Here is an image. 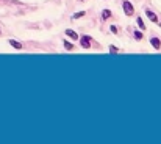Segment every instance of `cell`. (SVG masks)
<instances>
[{"label":"cell","instance_id":"1","mask_svg":"<svg viewBox=\"0 0 161 144\" xmlns=\"http://www.w3.org/2000/svg\"><path fill=\"white\" fill-rule=\"evenodd\" d=\"M122 9H124V13H125L127 16H133L135 14V8H133L132 2H128V0H124L122 2Z\"/></svg>","mask_w":161,"mask_h":144},{"label":"cell","instance_id":"2","mask_svg":"<svg viewBox=\"0 0 161 144\" xmlns=\"http://www.w3.org/2000/svg\"><path fill=\"white\" fill-rule=\"evenodd\" d=\"M146 16L153 22V24H158V16H156L153 11H150V9H146Z\"/></svg>","mask_w":161,"mask_h":144},{"label":"cell","instance_id":"3","mask_svg":"<svg viewBox=\"0 0 161 144\" xmlns=\"http://www.w3.org/2000/svg\"><path fill=\"white\" fill-rule=\"evenodd\" d=\"M150 44H152V47L155 49V50H160L161 49V41H160V38H150Z\"/></svg>","mask_w":161,"mask_h":144},{"label":"cell","instance_id":"4","mask_svg":"<svg viewBox=\"0 0 161 144\" xmlns=\"http://www.w3.org/2000/svg\"><path fill=\"white\" fill-rule=\"evenodd\" d=\"M82 47L83 49L91 47V38H89V36H82Z\"/></svg>","mask_w":161,"mask_h":144},{"label":"cell","instance_id":"5","mask_svg":"<svg viewBox=\"0 0 161 144\" xmlns=\"http://www.w3.org/2000/svg\"><path fill=\"white\" fill-rule=\"evenodd\" d=\"M66 35H67V36H69V38L75 39V41H77V39H78V38H80V36H78V35H77V33H75V31H73V30H69V28H67V30H66Z\"/></svg>","mask_w":161,"mask_h":144},{"label":"cell","instance_id":"6","mask_svg":"<svg viewBox=\"0 0 161 144\" xmlns=\"http://www.w3.org/2000/svg\"><path fill=\"white\" fill-rule=\"evenodd\" d=\"M9 46L14 47V49H17V50L22 49V44H21V42H17V41H14V39H9Z\"/></svg>","mask_w":161,"mask_h":144},{"label":"cell","instance_id":"7","mask_svg":"<svg viewBox=\"0 0 161 144\" xmlns=\"http://www.w3.org/2000/svg\"><path fill=\"white\" fill-rule=\"evenodd\" d=\"M102 17L103 19H110L111 17V11H110V9H103L102 11Z\"/></svg>","mask_w":161,"mask_h":144},{"label":"cell","instance_id":"8","mask_svg":"<svg viewBox=\"0 0 161 144\" xmlns=\"http://www.w3.org/2000/svg\"><path fill=\"white\" fill-rule=\"evenodd\" d=\"M136 24H138V27H139L141 30H146V25H144V21H142L141 17H138V19H136Z\"/></svg>","mask_w":161,"mask_h":144},{"label":"cell","instance_id":"9","mask_svg":"<svg viewBox=\"0 0 161 144\" xmlns=\"http://www.w3.org/2000/svg\"><path fill=\"white\" fill-rule=\"evenodd\" d=\"M85 14H86L85 11H78V13H75V14H73V19H80V17H83Z\"/></svg>","mask_w":161,"mask_h":144},{"label":"cell","instance_id":"10","mask_svg":"<svg viewBox=\"0 0 161 144\" xmlns=\"http://www.w3.org/2000/svg\"><path fill=\"white\" fill-rule=\"evenodd\" d=\"M135 39L141 41V39H142V31H135Z\"/></svg>","mask_w":161,"mask_h":144},{"label":"cell","instance_id":"11","mask_svg":"<svg viewBox=\"0 0 161 144\" xmlns=\"http://www.w3.org/2000/svg\"><path fill=\"white\" fill-rule=\"evenodd\" d=\"M64 47H66V49H67V50H72V49H73V46H72V44H70V42H67V41H64Z\"/></svg>","mask_w":161,"mask_h":144},{"label":"cell","instance_id":"12","mask_svg":"<svg viewBox=\"0 0 161 144\" xmlns=\"http://www.w3.org/2000/svg\"><path fill=\"white\" fill-rule=\"evenodd\" d=\"M117 50H119V49H117V47H114V46H110V52H111V53H116Z\"/></svg>","mask_w":161,"mask_h":144},{"label":"cell","instance_id":"13","mask_svg":"<svg viewBox=\"0 0 161 144\" xmlns=\"http://www.w3.org/2000/svg\"><path fill=\"white\" fill-rule=\"evenodd\" d=\"M110 28H111V33H114V35H117V27H116V25H111Z\"/></svg>","mask_w":161,"mask_h":144}]
</instances>
